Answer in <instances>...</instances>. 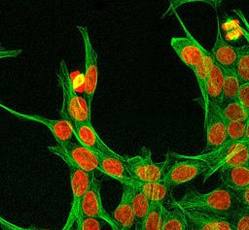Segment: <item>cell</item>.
<instances>
[{"label": "cell", "instance_id": "obj_28", "mask_svg": "<svg viewBox=\"0 0 249 230\" xmlns=\"http://www.w3.org/2000/svg\"><path fill=\"white\" fill-rule=\"evenodd\" d=\"M162 204H151L142 230H161Z\"/></svg>", "mask_w": 249, "mask_h": 230}, {"label": "cell", "instance_id": "obj_18", "mask_svg": "<svg viewBox=\"0 0 249 230\" xmlns=\"http://www.w3.org/2000/svg\"><path fill=\"white\" fill-rule=\"evenodd\" d=\"M222 184L234 193L249 186V163L242 166L221 169Z\"/></svg>", "mask_w": 249, "mask_h": 230}, {"label": "cell", "instance_id": "obj_14", "mask_svg": "<svg viewBox=\"0 0 249 230\" xmlns=\"http://www.w3.org/2000/svg\"><path fill=\"white\" fill-rule=\"evenodd\" d=\"M183 211L189 230H233L229 217L195 211Z\"/></svg>", "mask_w": 249, "mask_h": 230}, {"label": "cell", "instance_id": "obj_7", "mask_svg": "<svg viewBox=\"0 0 249 230\" xmlns=\"http://www.w3.org/2000/svg\"><path fill=\"white\" fill-rule=\"evenodd\" d=\"M125 162L135 180L141 181H162L166 161L154 162L150 148L143 147L140 154L125 156Z\"/></svg>", "mask_w": 249, "mask_h": 230}, {"label": "cell", "instance_id": "obj_21", "mask_svg": "<svg viewBox=\"0 0 249 230\" xmlns=\"http://www.w3.org/2000/svg\"><path fill=\"white\" fill-rule=\"evenodd\" d=\"M161 230H189L184 211L177 205V200L167 209L162 206Z\"/></svg>", "mask_w": 249, "mask_h": 230}, {"label": "cell", "instance_id": "obj_5", "mask_svg": "<svg viewBox=\"0 0 249 230\" xmlns=\"http://www.w3.org/2000/svg\"><path fill=\"white\" fill-rule=\"evenodd\" d=\"M82 36L85 49V74H84V99L87 103L88 111L90 114L93 96L98 82V56L94 50L89 30L86 26H77Z\"/></svg>", "mask_w": 249, "mask_h": 230}, {"label": "cell", "instance_id": "obj_26", "mask_svg": "<svg viewBox=\"0 0 249 230\" xmlns=\"http://www.w3.org/2000/svg\"><path fill=\"white\" fill-rule=\"evenodd\" d=\"M221 111L226 121H239L248 119V114L236 100L222 104Z\"/></svg>", "mask_w": 249, "mask_h": 230}, {"label": "cell", "instance_id": "obj_4", "mask_svg": "<svg viewBox=\"0 0 249 230\" xmlns=\"http://www.w3.org/2000/svg\"><path fill=\"white\" fill-rule=\"evenodd\" d=\"M49 149L64 162H70L88 173L94 174L95 171H99L98 154L84 147L77 140L66 145L55 144L49 147Z\"/></svg>", "mask_w": 249, "mask_h": 230}, {"label": "cell", "instance_id": "obj_30", "mask_svg": "<svg viewBox=\"0 0 249 230\" xmlns=\"http://www.w3.org/2000/svg\"><path fill=\"white\" fill-rule=\"evenodd\" d=\"M230 220L233 230H249V211L240 208L230 217Z\"/></svg>", "mask_w": 249, "mask_h": 230}, {"label": "cell", "instance_id": "obj_25", "mask_svg": "<svg viewBox=\"0 0 249 230\" xmlns=\"http://www.w3.org/2000/svg\"><path fill=\"white\" fill-rule=\"evenodd\" d=\"M234 72L241 84L249 83V47L238 48V59Z\"/></svg>", "mask_w": 249, "mask_h": 230}, {"label": "cell", "instance_id": "obj_1", "mask_svg": "<svg viewBox=\"0 0 249 230\" xmlns=\"http://www.w3.org/2000/svg\"><path fill=\"white\" fill-rule=\"evenodd\" d=\"M177 205L183 210L217 214L229 218L240 209L236 194L223 184L207 193L190 188L177 201Z\"/></svg>", "mask_w": 249, "mask_h": 230}, {"label": "cell", "instance_id": "obj_6", "mask_svg": "<svg viewBox=\"0 0 249 230\" xmlns=\"http://www.w3.org/2000/svg\"><path fill=\"white\" fill-rule=\"evenodd\" d=\"M65 164L69 170L70 185L72 190V203L66 222L61 230H71L80 215L82 201L89 187L91 179L94 174L88 173L76 167L70 162H65Z\"/></svg>", "mask_w": 249, "mask_h": 230}, {"label": "cell", "instance_id": "obj_12", "mask_svg": "<svg viewBox=\"0 0 249 230\" xmlns=\"http://www.w3.org/2000/svg\"><path fill=\"white\" fill-rule=\"evenodd\" d=\"M99 172L118 181L124 186H133L136 180L129 172L125 156L98 154Z\"/></svg>", "mask_w": 249, "mask_h": 230}, {"label": "cell", "instance_id": "obj_2", "mask_svg": "<svg viewBox=\"0 0 249 230\" xmlns=\"http://www.w3.org/2000/svg\"><path fill=\"white\" fill-rule=\"evenodd\" d=\"M56 77L62 89V107L59 112L61 119H65L71 124L90 122V114L88 111L87 103L76 93L72 77L63 59L60 60L56 68Z\"/></svg>", "mask_w": 249, "mask_h": 230}, {"label": "cell", "instance_id": "obj_36", "mask_svg": "<svg viewBox=\"0 0 249 230\" xmlns=\"http://www.w3.org/2000/svg\"><path fill=\"white\" fill-rule=\"evenodd\" d=\"M245 142L249 143V117L247 119V127H246V135H245V139H244Z\"/></svg>", "mask_w": 249, "mask_h": 230}, {"label": "cell", "instance_id": "obj_19", "mask_svg": "<svg viewBox=\"0 0 249 230\" xmlns=\"http://www.w3.org/2000/svg\"><path fill=\"white\" fill-rule=\"evenodd\" d=\"M224 71L215 62L212 65L207 82H206V102L215 104L219 107L222 106L223 102V91H224ZM207 109V107H206ZM206 111V110H205ZM204 111V112H205Z\"/></svg>", "mask_w": 249, "mask_h": 230}, {"label": "cell", "instance_id": "obj_31", "mask_svg": "<svg viewBox=\"0 0 249 230\" xmlns=\"http://www.w3.org/2000/svg\"><path fill=\"white\" fill-rule=\"evenodd\" d=\"M77 230H100L101 222L97 218L80 215L76 221Z\"/></svg>", "mask_w": 249, "mask_h": 230}, {"label": "cell", "instance_id": "obj_3", "mask_svg": "<svg viewBox=\"0 0 249 230\" xmlns=\"http://www.w3.org/2000/svg\"><path fill=\"white\" fill-rule=\"evenodd\" d=\"M165 161L162 181L170 189L204 175L208 170L203 161L196 159L192 155H183L174 151L167 152Z\"/></svg>", "mask_w": 249, "mask_h": 230}, {"label": "cell", "instance_id": "obj_34", "mask_svg": "<svg viewBox=\"0 0 249 230\" xmlns=\"http://www.w3.org/2000/svg\"><path fill=\"white\" fill-rule=\"evenodd\" d=\"M235 194L240 208L249 211V186Z\"/></svg>", "mask_w": 249, "mask_h": 230}, {"label": "cell", "instance_id": "obj_8", "mask_svg": "<svg viewBox=\"0 0 249 230\" xmlns=\"http://www.w3.org/2000/svg\"><path fill=\"white\" fill-rule=\"evenodd\" d=\"M204 114L206 146L203 152H208L227 142V121L222 115L221 107L215 104L208 103Z\"/></svg>", "mask_w": 249, "mask_h": 230}, {"label": "cell", "instance_id": "obj_15", "mask_svg": "<svg viewBox=\"0 0 249 230\" xmlns=\"http://www.w3.org/2000/svg\"><path fill=\"white\" fill-rule=\"evenodd\" d=\"M210 52L214 62L221 67L223 71H234L238 59V48L229 45L222 37L218 16L216 41Z\"/></svg>", "mask_w": 249, "mask_h": 230}, {"label": "cell", "instance_id": "obj_33", "mask_svg": "<svg viewBox=\"0 0 249 230\" xmlns=\"http://www.w3.org/2000/svg\"><path fill=\"white\" fill-rule=\"evenodd\" d=\"M0 226L4 230H52V229H45V228H38L35 226H30V227H21L18 226L11 221H8L4 217L0 215Z\"/></svg>", "mask_w": 249, "mask_h": 230}, {"label": "cell", "instance_id": "obj_23", "mask_svg": "<svg viewBox=\"0 0 249 230\" xmlns=\"http://www.w3.org/2000/svg\"><path fill=\"white\" fill-rule=\"evenodd\" d=\"M132 187V206L135 217V230H142L144 220L151 207V202L136 186Z\"/></svg>", "mask_w": 249, "mask_h": 230}, {"label": "cell", "instance_id": "obj_32", "mask_svg": "<svg viewBox=\"0 0 249 230\" xmlns=\"http://www.w3.org/2000/svg\"><path fill=\"white\" fill-rule=\"evenodd\" d=\"M236 101L245 110L249 117V83H244L240 85Z\"/></svg>", "mask_w": 249, "mask_h": 230}, {"label": "cell", "instance_id": "obj_16", "mask_svg": "<svg viewBox=\"0 0 249 230\" xmlns=\"http://www.w3.org/2000/svg\"><path fill=\"white\" fill-rule=\"evenodd\" d=\"M241 143L242 142H226L223 146L214 150L202 152L197 155H192L194 158L203 161L208 167L207 172L203 175V181H206L207 179L212 176V174L220 170V168L225 164V162L230 158V156L234 152V150L240 146Z\"/></svg>", "mask_w": 249, "mask_h": 230}, {"label": "cell", "instance_id": "obj_13", "mask_svg": "<svg viewBox=\"0 0 249 230\" xmlns=\"http://www.w3.org/2000/svg\"><path fill=\"white\" fill-rule=\"evenodd\" d=\"M77 141L87 148L97 154H108L114 156H120L115 150L110 148L106 143L99 137L95 129L93 128L91 121L85 123L72 124Z\"/></svg>", "mask_w": 249, "mask_h": 230}, {"label": "cell", "instance_id": "obj_17", "mask_svg": "<svg viewBox=\"0 0 249 230\" xmlns=\"http://www.w3.org/2000/svg\"><path fill=\"white\" fill-rule=\"evenodd\" d=\"M112 216L119 225L120 230H135L131 186H124L121 201L114 211Z\"/></svg>", "mask_w": 249, "mask_h": 230}, {"label": "cell", "instance_id": "obj_9", "mask_svg": "<svg viewBox=\"0 0 249 230\" xmlns=\"http://www.w3.org/2000/svg\"><path fill=\"white\" fill-rule=\"evenodd\" d=\"M0 107L2 109L6 110L7 112L11 113L13 115H15L16 117H18L19 119L44 124L52 132L53 138L55 139L56 144L66 145V144H69V143L77 140L74 130H73V127H72V124L65 119H50V118H47L42 115L20 113V112H18L14 109L7 107L5 104H2V103H0Z\"/></svg>", "mask_w": 249, "mask_h": 230}, {"label": "cell", "instance_id": "obj_27", "mask_svg": "<svg viewBox=\"0 0 249 230\" xmlns=\"http://www.w3.org/2000/svg\"><path fill=\"white\" fill-rule=\"evenodd\" d=\"M248 163H249V143L243 141L240 144V146L234 150V152L230 156V158L225 162V164L220 168V170L242 166Z\"/></svg>", "mask_w": 249, "mask_h": 230}, {"label": "cell", "instance_id": "obj_11", "mask_svg": "<svg viewBox=\"0 0 249 230\" xmlns=\"http://www.w3.org/2000/svg\"><path fill=\"white\" fill-rule=\"evenodd\" d=\"M178 19L188 36L172 37L170 40V46L181 59V61H183L187 67L194 71L204 55V48L193 38L179 17Z\"/></svg>", "mask_w": 249, "mask_h": 230}, {"label": "cell", "instance_id": "obj_29", "mask_svg": "<svg viewBox=\"0 0 249 230\" xmlns=\"http://www.w3.org/2000/svg\"><path fill=\"white\" fill-rule=\"evenodd\" d=\"M247 120L227 121V142H243L246 135Z\"/></svg>", "mask_w": 249, "mask_h": 230}, {"label": "cell", "instance_id": "obj_35", "mask_svg": "<svg viewBox=\"0 0 249 230\" xmlns=\"http://www.w3.org/2000/svg\"><path fill=\"white\" fill-rule=\"evenodd\" d=\"M22 52V49H7L0 44V59L2 58H15Z\"/></svg>", "mask_w": 249, "mask_h": 230}, {"label": "cell", "instance_id": "obj_22", "mask_svg": "<svg viewBox=\"0 0 249 230\" xmlns=\"http://www.w3.org/2000/svg\"><path fill=\"white\" fill-rule=\"evenodd\" d=\"M214 63L213 57L211 55V52L209 50H206L204 49V55L201 59V61L196 65V67L194 70L195 76L196 78L197 84L200 89L201 98L203 100V109L206 110L207 102H206V82L212 68V65Z\"/></svg>", "mask_w": 249, "mask_h": 230}, {"label": "cell", "instance_id": "obj_20", "mask_svg": "<svg viewBox=\"0 0 249 230\" xmlns=\"http://www.w3.org/2000/svg\"><path fill=\"white\" fill-rule=\"evenodd\" d=\"M149 199L151 204L164 205L166 199H173L170 195V188L163 181H135L134 185Z\"/></svg>", "mask_w": 249, "mask_h": 230}, {"label": "cell", "instance_id": "obj_24", "mask_svg": "<svg viewBox=\"0 0 249 230\" xmlns=\"http://www.w3.org/2000/svg\"><path fill=\"white\" fill-rule=\"evenodd\" d=\"M224 91H223V102H231L236 100L239 87L241 85L234 71H224Z\"/></svg>", "mask_w": 249, "mask_h": 230}, {"label": "cell", "instance_id": "obj_10", "mask_svg": "<svg viewBox=\"0 0 249 230\" xmlns=\"http://www.w3.org/2000/svg\"><path fill=\"white\" fill-rule=\"evenodd\" d=\"M100 188L101 182L93 175L89 187L82 201L80 215L102 219L105 222H107L113 230H120V227L114 220L113 216L110 215L102 206Z\"/></svg>", "mask_w": 249, "mask_h": 230}]
</instances>
